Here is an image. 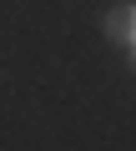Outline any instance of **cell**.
Instances as JSON below:
<instances>
[{
    "label": "cell",
    "instance_id": "cell-1",
    "mask_svg": "<svg viewBox=\"0 0 136 151\" xmlns=\"http://www.w3.org/2000/svg\"><path fill=\"white\" fill-rule=\"evenodd\" d=\"M106 40L111 45H136V0L131 5H116V10H106Z\"/></svg>",
    "mask_w": 136,
    "mask_h": 151
},
{
    "label": "cell",
    "instance_id": "cell-2",
    "mask_svg": "<svg viewBox=\"0 0 136 151\" xmlns=\"http://www.w3.org/2000/svg\"><path fill=\"white\" fill-rule=\"evenodd\" d=\"M126 60H131V70H136V45H126Z\"/></svg>",
    "mask_w": 136,
    "mask_h": 151
}]
</instances>
